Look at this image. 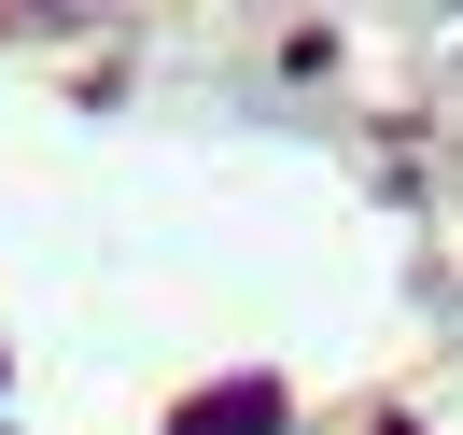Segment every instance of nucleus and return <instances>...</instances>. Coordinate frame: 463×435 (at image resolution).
Segmentation results:
<instances>
[{
	"label": "nucleus",
	"instance_id": "1",
	"mask_svg": "<svg viewBox=\"0 0 463 435\" xmlns=\"http://www.w3.org/2000/svg\"><path fill=\"white\" fill-rule=\"evenodd\" d=\"M183 435H281V393H267V379H225V393H197Z\"/></svg>",
	"mask_w": 463,
	"mask_h": 435
}]
</instances>
